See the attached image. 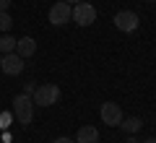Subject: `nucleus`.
I'll use <instances>...</instances> for the list:
<instances>
[{
	"label": "nucleus",
	"instance_id": "nucleus-6",
	"mask_svg": "<svg viewBox=\"0 0 156 143\" xmlns=\"http://www.w3.org/2000/svg\"><path fill=\"white\" fill-rule=\"evenodd\" d=\"M115 26L120 29V31H135L138 29V23H140V18H138V13L135 11H120V13H115Z\"/></svg>",
	"mask_w": 156,
	"mask_h": 143
},
{
	"label": "nucleus",
	"instance_id": "nucleus-11",
	"mask_svg": "<svg viewBox=\"0 0 156 143\" xmlns=\"http://www.w3.org/2000/svg\"><path fill=\"white\" fill-rule=\"evenodd\" d=\"M0 52H3V55L16 52V39H13L11 34H3V37H0Z\"/></svg>",
	"mask_w": 156,
	"mask_h": 143
},
{
	"label": "nucleus",
	"instance_id": "nucleus-14",
	"mask_svg": "<svg viewBox=\"0 0 156 143\" xmlns=\"http://www.w3.org/2000/svg\"><path fill=\"white\" fill-rule=\"evenodd\" d=\"M34 88H37L34 83H23V94H26V96H31V94H34Z\"/></svg>",
	"mask_w": 156,
	"mask_h": 143
},
{
	"label": "nucleus",
	"instance_id": "nucleus-5",
	"mask_svg": "<svg viewBox=\"0 0 156 143\" xmlns=\"http://www.w3.org/2000/svg\"><path fill=\"white\" fill-rule=\"evenodd\" d=\"M101 115V122L109 127H120V122H122V109H120V104H115V102H104L99 109Z\"/></svg>",
	"mask_w": 156,
	"mask_h": 143
},
{
	"label": "nucleus",
	"instance_id": "nucleus-1",
	"mask_svg": "<svg viewBox=\"0 0 156 143\" xmlns=\"http://www.w3.org/2000/svg\"><path fill=\"white\" fill-rule=\"evenodd\" d=\"M57 99H60V88L55 83H39L34 88V94H31L34 107H44V109L52 107V104H57Z\"/></svg>",
	"mask_w": 156,
	"mask_h": 143
},
{
	"label": "nucleus",
	"instance_id": "nucleus-8",
	"mask_svg": "<svg viewBox=\"0 0 156 143\" xmlns=\"http://www.w3.org/2000/svg\"><path fill=\"white\" fill-rule=\"evenodd\" d=\"M34 52H37V42H34L31 37H21V39H16V55H21L23 60H26V57H31Z\"/></svg>",
	"mask_w": 156,
	"mask_h": 143
},
{
	"label": "nucleus",
	"instance_id": "nucleus-15",
	"mask_svg": "<svg viewBox=\"0 0 156 143\" xmlns=\"http://www.w3.org/2000/svg\"><path fill=\"white\" fill-rule=\"evenodd\" d=\"M52 143H76V141H73V138H68V135H60V138H55Z\"/></svg>",
	"mask_w": 156,
	"mask_h": 143
},
{
	"label": "nucleus",
	"instance_id": "nucleus-3",
	"mask_svg": "<svg viewBox=\"0 0 156 143\" xmlns=\"http://www.w3.org/2000/svg\"><path fill=\"white\" fill-rule=\"evenodd\" d=\"M73 21H76L78 26H91V23L96 21V8L91 5V3H86V0L76 3V5H73Z\"/></svg>",
	"mask_w": 156,
	"mask_h": 143
},
{
	"label": "nucleus",
	"instance_id": "nucleus-9",
	"mask_svg": "<svg viewBox=\"0 0 156 143\" xmlns=\"http://www.w3.org/2000/svg\"><path fill=\"white\" fill-rule=\"evenodd\" d=\"M76 143H99V130L94 125H81L76 135Z\"/></svg>",
	"mask_w": 156,
	"mask_h": 143
},
{
	"label": "nucleus",
	"instance_id": "nucleus-17",
	"mask_svg": "<svg viewBox=\"0 0 156 143\" xmlns=\"http://www.w3.org/2000/svg\"><path fill=\"white\" fill-rule=\"evenodd\" d=\"M128 143H138V138H135V135H128Z\"/></svg>",
	"mask_w": 156,
	"mask_h": 143
},
{
	"label": "nucleus",
	"instance_id": "nucleus-2",
	"mask_svg": "<svg viewBox=\"0 0 156 143\" xmlns=\"http://www.w3.org/2000/svg\"><path fill=\"white\" fill-rule=\"evenodd\" d=\"M13 117H16L21 125H31V120H34V102H31V96L18 94L16 99H13Z\"/></svg>",
	"mask_w": 156,
	"mask_h": 143
},
{
	"label": "nucleus",
	"instance_id": "nucleus-19",
	"mask_svg": "<svg viewBox=\"0 0 156 143\" xmlns=\"http://www.w3.org/2000/svg\"><path fill=\"white\" fill-rule=\"evenodd\" d=\"M65 3H70V5H76V3H81V0H65Z\"/></svg>",
	"mask_w": 156,
	"mask_h": 143
},
{
	"label": "nucleus",
	"instance_id": "nucleus-12",
	"mask_svg": "<svg viewBox=\"0 0 156 143\" xmlns=\"http://www.w3.org/2000/svg\"><path fill=\"white\" fill-rule=\"evenodd\" d=\"M11 26H13V18L8 16V11H0V31L8 34V31H11Z\"/></svg>",
	"mask_w": 156,
	"mask_h": 143
},
{
	"label": "nucleus",
	"instance_id": "nucleus-18",
	"mask_svg": "<svg viewBox=\"0 0 156 143\" xmlns=\"http://www.w3.org/2000/svg\"><path fill=\"white\" fill-rule=\"evenodd\" d=\"M143 143H156V138H146V141Z\"/></svg>",
	"mask_w": 156,
	"mask_h": 143
},
{
	"label": "nucleus",
	"instance_id": "nucleus-10",
	"mask_svg": "<svg viewBox=\"0 0 156 143\" xmlns=\"http://www.w3.org/2000/svg\"><path fill=\"white\" fill-rule=\"evenodd\" d=\"M120 127H122L128 135H135V133L143 127V120L140 117H122V122H120Z\"/></svg>",
	"mask_w": 156,
	"mask_h": 143
},
{
	"label": "nucleus",
	"instance_id": "nucleus-16",
	"mask_svg": "<svg viewBox=\"0 0 156 143\" xmlns=\"http://www.w3.org/2000/svg\"><path fill=\"white\" fill-rule=\"evenodd\" d=\"M8 5H11V0H0V11H8Z\"/></svg>",
	"mask_w": 156,
	"mask_h": 143
},
{
	"label": "nucleus",
	"instance_id": "nucleus-13",
	"mask_svg": "<svg viewBox=\"0 0 156 143\" xmlns=\"http://www.w3.org/2000/svg\"><path fill=\"white\" fill-rule=\"evenodd\" d=\"M13 120V112H0V130H8Z\"/></svg>",
	"mask_w": 156,
	"mask_h": 143
},
{
	"label": "nucleus",
	"instance_id": "nucleus-4",
	"mask_svg": "<svg viewBox=\"0 0 156 143\" xmlns=\"http://www.w3.org/2000/svg\"><path fill=\"white\" fill-rule=\"evenodd\" d=\"M68 21H73V5L65 3V0H60V3H55L50 8V23L52 26H62Z\"/></svg>",
	"mask_w": 156,
	"mask_h": 143
},
{
	"label": "nucleus",
	"instance_id": "nucleus-7",
	"mask_svg": "<svg viewBox=\"0 0 156 143\" xmlns=\"http://www.w3.org/2000/svg\"><path fill=\"white\" fill-rule=\"evenodd\" d=\"M0 70L5 73V76H21V70H23V57L16 55V52L3 55V57H0Z\"/></svg>",
	"mask_w": 156,
	"mask_h": 143
}]
</instances>
